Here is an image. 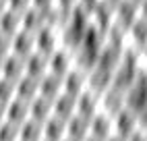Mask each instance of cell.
I'll return each mask as SVG.
<instances>
[{"label":"cell","instance_id":"19","mask_svg":"<svg viewBox=\"0 0 147 141\" xmlns=\"http://www.w3.org/2000/svg\"><path fill=\"white\" fill-rule=\"evenodd\" d=\"M11 100H15V83L0 77V104L6 106Z\"/></svg>","mask_w":147,"mask_h":141},{"label":"cell","instance_id":"22","mask_svg":"<svg viewBox=\"0 0 147 141\" xmlns=\"http://www.w3.org/2000/svg\"><path fill=\"white\" fill-rule=\"evenodd\" d=\"M31 6L40 8L44 13H50V11H56V0H31Z\"/></svg>","mask_w":147,"mask_h":141},{"label":"cell","instance_id":"2","mask_svg":"<svg viewBox=\"0 0 147 141\" xmlns=\"http://www.w3.org/2000/svg\"><path fill=\"white\" fill-rule=\"evenodd\" d=\"M33 37H35V52L44 56H50L56 48H60V29L58 27L46 25L37 33H33Z\"/></svg>","mask_w":147,"mask_h":141},{"label":"cell","instance_id":"28","mask_svg":"<svg viewBox=\"0 0 147 141\" xmlns=\"http://www.w3.org/2000/svg\"><path fill=\"white\" fill-rule=\"evenodd\" d=\"M62 141H71V139H66V137H64V139H62Z\"/></svg>","mask_w":147,"mask_h":141},{"label":"cell","instance_id":"3","mask_svg":"<svg viewBox=\"0 0 147 141\" xmlns=\"http://www.w3.org/2000/svg\"><path fill=\"white\" fill-rule=\"evenodd\" d=\"M85 89H87V73L81 70V68H77V66H73L62 77V94L79 98Z\"/></svg>","mask_w":147,"mask_h":141},{"label":"cell","instance_id":"8","mask_svg":"<svg viewBox=\"0 0 147 141\" xmlns=\"http://www.w3.org/2000/svg\"><path fill=\"white\" fill-rule=\"evenodd\" d=\"M75 112H77V98H73V96L60 94L52 102V116L64 120V123L71 116H75Z\"/></svg>","mask_w":147,"mask_h":141},{"label":"cell","instance_id":"23","mask_svg":"<svg viewBox=\"0 0 147 141\" xmlns=\"http://www.w3.org/2000/svg\"><path fill=\"white\" fill-rule=\"evenodd\" d=\"M77 4H79V0H56V11L66 15L68 11H73Z\"/></svg>","mask_w":147,"mask_h":141},{"label":"cell","instance_id":"24","mask_svg":"<svg viewBox=\"0 0 147 141\" xmlns=\"http://www.w3.org/2000/svg\"><path fill=\"white\" fill-rule=\"evenodd\" d=\"M97 4H102V0H79V6H81V8H85L87 13H89L91 8H95Z\"/></svg>","mask_w":147,"mask_h":141},{"label":"cell","instance_id":"21","mask_svg":"<svg viewBox=\"0 0 147 141\" xmlns=\"http://www.w3.org/2000/svg\"><path fill=\"white\" fill-rule=\"evenodd\" d=\"M29 6H31V0H8V8L19 15H23Z\"/></svg>","mask_w":147,"mask_h":141},{"label":"cell","instance_id":"13","mask_svg":"<svg viewBox=\"0 0 147 141\" xmlns=\"http://www.w3.org/2000/svg\"><path fill=\"white\" fill-rule=\"evenodd\" d=\"M37 92H40V81L27 77V75H23L15 83V98L23 100V102H31V100L37 96Z\"/></svg>","mask_w":147,"mask_h":141},{"label":"cell","instance_id":"27","mask_svg":"<svg viewBox=\"0 0 147 141\" xmlns=\"http://www.w3.org/2000/svg\"><path fill=\"white\" fill-rule=\"evenodd\" d=\"M83 141H100V139H93V137H87V139H83Z\"/></svg>","mask_w":147,"mask_h":141},{"label":"cell","instance_id":"16","mask_svg":"<svg viewBox=\"0 0 147 141\" xmlns=\"http://www.w3.org/2000/svg\"><path fill=\"white\" fill-rule=\"evenodd\" d=\"M44 139V123L27 118L19 125V141H42Z\"/></svg>","mask_w":147,"mask_h":141},{"label":"cell","instance_id":"17","mask_svg":"<svg viewBox=\"0 0 147 141\" xmlns=\"http://www.w3.org/2000/svg\"><path fill=\"white\" fill-rule=\"evenodd\" d=\"M19 29H21V15L11 11V8H6V11L0 15V33L13 37Z\"/></svg>","mask_w":147,"mask_h":141},{"label":"cell","instance_id":"12","mask_svg":"<svg viewBox=\"0 0 147 141\" xmlns=\"http://www.w3.org/2000/svg\"><path fill=\"white\" fill-rule=\"evenodd\" d=\"M62 94V79H58L50 73H46L42 79H40V92H37V96H42L46 100H50V102H54V100Z\"/></svg>","mask_w":147,"mask_h":141},{"label":"cell","instance_id":"10","mask_svg":"<svg viewBox=\"0 0 147 141\" xmlns=\"http://www.w3.org/2000/svg\"><path fill=\"white\" fill-rule=\"evenodd\" d=\"M89 137V120L81 116H71L66 120V139L71 141H83Z\"/></svg>","mask_w":147,"mask_h":141},{"label":"cell","instance_id":"5","mask_svg":"<svg viewBox=\"0 0 147 141\" xmlns=\"http://www.w3.org/2000/svg\"><path fill=\"white\" fill-rule=\"evenodd\" d=\"M100 112V96H95L93 92H89V89H85V92L77 98V116L81 118H87L89 120L93 114Z\"/></svg>","mask_w":147,"mask_h":141},{"label":"cell","instance_id":"15","mask_svg":"<svg viewBox=\"0 0 147 141\" xmlns=\"http://www.w3.org/2000/svg\"><path fill=\"white\" fill-rule=\"evenodd\" d=\"M66 137V123L56 116H50L44 123V141H62Z\"/></svg>","mask_w":147,"mask_h":141},{"label":"cell","instance_id":"14","mask_svg":"<svg viewBox=\"0 0 147 141\" xmlns=\"http://www.w3.org/2000/svg\"><path fill=\"white\" fill-rule=\"evenodd\" d=\"M50 116H52V102L50 100H46L42 96H35L31 102H29V118L31 120L46 123Z\"/></svg>","mask_w":147,"mask_h":141},{"label":"cell","instance_id":"9","mask_svg":"<svg viewBox=\"0 0 147 141\" xmlns=\"http://www.w3.org/2000/svg\"><path fill=\"white\" fill-rule=\"evenodd\" d=\"M48 73V56L40 54V52H33L25 58V75L31 77V79H40Z\"/></svg>","mask_w":147,"mask_h":141},{"label":"cell","instance_id":"29","mask_svg":"<svg viewBox=\"0 0 147 141\" xmlns=\"http://www.w3.org/2000/svg\"><path fill=\"white\" fill-rule=\"evenodd\" d=\"M0 75H2V68H0Z\"/></svg>","mask_w":147,"mask_h":141},{"label":"cell","instance_id":"26","mask_svg":"<svg viewBox=\"0 0 147 141\" xmlns=\"http://www.w3.org/2000/svg\"><path fill=\"white\" fill-rule=\"evenodd\" d=\"M6 8H8V0H0V15H2Z\"/></svg>","mask_w":147,"mask_h":141},{"label":"cell","instance_id":"11","mask_svg":"<svg viewBox=\"0 0 147 141\" xmlns=\"http://www.w3.org/2000/svg\"><path fill=\"white\" fill-rule=\"evenodd\" d=\"M29 118V102H23V100H11V102L6 104V120L13 125H23L25 120Z\"/></svg>","mask_w":147,"mask_h":141},{"label":"cell","instance_id":"18","mask_svg":"<svg viewBox=\"0 0 147 141\" xmlns=\"http://www.w3.org/2000/svg\"><path fill=\"white\" fill-rule=\"evenodd\" d=\"M0 141H19V127L8 120L0 123Z\"/></svg>","mask_w":147,"mask_h":141},{"label":"cell","instance_id":"30","mask_svg":"<svg viewBox=\"0 0 147 141\" xmlns=\"http://www.w3.org/2000/svg\"><path fill=\"white\" fill-rule=\"evenodd\" d=\"M42 141H44V139H42Z\"/></svg>","mask_w":147,"mask_h":141},{"label":"cell","instance_id":"6","mask_svg":"<svg viewBox=\"0 0 147 141\" xmlns=\"http://www.w3.org/2000/svg\"><path fill=\"white\" fill-rule=\"evenodd\" d=\"M112 135V116H108L104 112H97L89 118V137L93 139H108Z\"/></svg>","mask_w":147,"mask_h":141},{"label":"cell","instance_id":"1","mask_svg":"<svg viewBox=\"0 0 147 141\" xmlns=\"http://www.w3.org/2000/svg\"><path fill=\"white\" fill-rule=\"evenodd\" d=\"M73 66H75V54L71 50L62 48V46L56 48L54 52L48 56V73L58 77V79H62Z\"/></svg>","mask_w":147,"mask_h":141},{"label":"cell","instance_id":"25","mask_svg":"<svg viewBox=\"0 0 147 141\" xmlns=\"http://www.w3.org/2000/svg\"><path fill=\"white\" fill-rule=\"evenodd\" d=\"M4 120H6V106L0 104V123H4Z\"/></svg>","mask_w":147,"mask_h":141},{"label":"cell","instance_id":"7","mask_svg":"<svg viewBox=\"0 0 147 141\" xmlns=\"http://www.w3.org/2000/svg\"><path fill=\"white\" fill-rule=\"evenodd\" d=\"M11 42H13V54L21 56V58H27L29 54L35 52V37H33V33L25 31V29H19L11 37Z\"/></svg>","mask_w":147,"mask_h":141},{"label":"cell","instance_id":"20","mask_svg":"<svg viewBox=\"0 0 147 141\" xmlns=\"http://www.w3.org/2000/svg\"><path fill=\"white\" fill-rule=\"evenodd\" d=\"M8 54H13V42L8 35L0 33V60H4Z\"/></svg>","mask_w":147,"mask_h":141},{"label":"cell","instance_id":"4","mask_svg":"<svg viewBox=\"0 0 147 141\" xmlns=\"http://www.w3.org/2000/svg\"><path fill=\"white\" fill-rule=\"evenodd\" d=\"M0 68H2V75L0 77L17 83L25 75V58L17 56V54H8L4 60H0Z\"/></svg>","mask_w":147,"mask_h":141}]
</instances>
